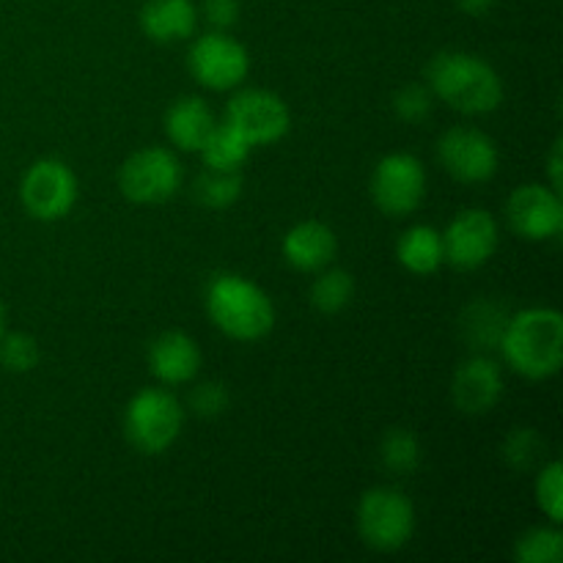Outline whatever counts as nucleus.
<instances>
[{
  "mask_svg": "<svg viewBox=\"0 0 563 563\" xmlns=\"http://www.w3.org/2000/svg\"><path fill=\"white\" fill-rule=\"evenodd\" d=\"M427 86L434 99L462 115H487L504 102V80L484 58L445 49L427 66Z\"/></svg>",
  "mask_w": 563,
  "mask_h": 563,
  "instance_id": "f257e3e1",
  "label": "nucleus"
},
{
  "mask_svg": "<svg viewBox=\"0 0 563 563\" xmlns=\"http://www.w3.org/2000/svg\"><path fill=\"white\" fill-rule=\"evenodd\" d=\"M506 366L526 379H550L563 366V317L555 308H526L506 322L498 344Z\"/></svg>",
  "mask_w": 563,
  "mask_h": 563,
  "instance_id": "f03ea898",
  "label": "nucleus"
},
{
  "mask_svg": "<svg viewBox=\"0 0 563 563\" xmlns=\"http://www.w3.org/2000/svg\"><path fill=\"white\" fill-rule=\"evenodd\" d=\"M203 308L220 333L242 344L267 339L275 328V302L245 275H214L203 291Z\"/></svg>",
  "mask_w": 563,
  "mask_h": 563,
  "instance_id": "7ed1b4c3",
  "label": "nucleus"
},
{
  "mask_svg": "<svg viewBox=\"0 0 563 563\" xmlns=\"http://www.w3.org/2000/svg\"><path fill=\"white\" fill-rule=\"evenodd\" d=\"M355 526L366 548L377 553H396L407 548L416 533V506L401 489L374 487L357 500Z\"/></svg>",
  "mask_w": 563,
  "mask_h": 563,
  "instance_id": "20e7f679",
  "label": "nucleus"
},
{
  "mask_svg": "<svg viewBox=\"0 0 563 563\" xmlns=\"http://www.w3.org/2000/svg\"><path fill=\"white\" fill-rule=\"evenodd\" d=\"M185 410L179 399L165 388H143L124 410V434L135 451L157 456L179 440Z\"/></svg>",
  "mask_w": 563,
  "mask_h": 563,
  "instance_id": "39448f33",
  "label": "nucleus"
},
{
  "mask_svg": "<svg viewBox=\"0 0 563 563\" xmlns=\"http://www.w3.org/2000/svg\"><path fill=\"white\" fill-rule=\"evenodd\" d=\"M185 170L165 146H146L130 154L119 168V190L132 203H165L181 190Z\"/></svg>",
  "mask_w": 563,
  "mask_h": 563,
  "instance_id": "423d86ee",
  "label": "nucleus"
},
{
  "mask_svg": "<svg viewBox=\"0 0 563 563\" xmlns=\"http://www.w3.org/2000/svg\"><path fill=\"white\" fill-rule=\"evenodd\" d=\"M372 201L388 218H407L427 198V168L410 152H390L374 165Z\"/></svg>",
  "mask_w": 563,
  "mask_h": 563,
  "instance_id": "0eeeda50",
  "label": "nucleus"
},
{
  "mask_svg": "<svg viewBox=\"0 0 563 563\" xmlns=\"http://www.w3.org/2000/svg\"><path fill=\"white\" fill-rule=\"evenodd\" d=\"M77 196H80V185H77L75 170L64 159H36L20 181L22 207L42 223L64 220L75 209Z\"/></svg>",
  "mask_w": 563,
  "mask_h": 563,
  "instance_id": "6e6552de",
  "label": "nucleus"
},
{
  "mask_svg": "<svg viewBox=\"0 0 563 563\" xmlns=\"http://www.w3.org/2000/svg\"><path fill=\"white\" fill-rule=\"evenodd\" d=\"M187 69L192 80L209 91H234L251 71V55L245 44L225 31H209L190 44Z\"/></svg>",
  "mask_w": 563,
  "mask_h": 563,
  "instance_id": "1a4fd4ad",
  "label": "nucleus"
},
{
  "mask_svg": "<svg viewBox=\"0 0 563 563\" xmlns=\"http://www.w3.org/2000/svg\"><path fill=\"white\" fill-rule=\"evenodd\" d=\"M225 124L234 126L251 146H273L291 130L289 104L267 88H242L225 104Z\"/></svg>",
  "mask_w": 563,
  "mask_h": 563,
  "instance_id": "9d476101",
  "label": "nucleus"
},
{
  "mask_svg": "<svg viewBox=\"0 0 563 563\" xmlns=\"http://www.w3.org/2000/svg\"><path fill=\"white\" fill-rule=\"evenodd\" d=\"M438 157L445 174L462 185H484L498 174L500 154L493 137L476 126H454L438 143Z\"/></svg>",
  "mask_w": 563,
  "mask_h": 563,
  "instance_id": "9b49d317",
  "label": "nucleus"
},
{
  "mask_svg": "<svg viewBox=\"0 0 563 563\" xmlns=\"http://www.w3.org/2000/svg\"><path fill=\"white\" fill-rule=\"evenodd\" d=\"M443 234V258L454 269L471 273L495 256L500 242L498 220L487 209H462Z\"/></svg>",
  "mask_w": 563,
  "mask_h": 563,
  "instance_id": "f8f14e48",
  "label": "nucleus"
},
{
  "mask_svg": "<svg viewBox=\"0 0 563 563\" xmlns=\"http://www.w3.org/2000/svg\"><path fill=\"white\" fill-rule=\"evenodd\" d=\"M506 220L517 236L528 242H548L563 231L561 192L550 185H522L506 201Z\"/></svg>",
  "mask_w": 563,
  "mask_h": 563,
  "instance_id": "ddd939ff",
  "label": "nucleus"
},
{
  "mask_svg": "<svg viewBox=\"0 0 563 563\" xmlns=\"http://www.w3.org/2000/svg\"><path fill=\"white\" fill-rule=\"evenodd\" d=\"M504 396V374L495 361L473 355L454 372L451 399L465 416H487Z\"/></svg>",
  "mask_w": 563,
  "mask_h": 563,
  "instance_id": "4468645a",
  "label": "nucleus"
},
{
  "mask_svg": "<svg viewBox=\"0 0 563 563\" xmlns=\"http://www.w3.org/2000/svg\"><path fill=\"white\" fill-rule=\"evenodd\" d=\"M280 251H284L286 264L297 273H319L335 258L339 240H335V231L322 220H302L286 231Z\"/></svg>",
  "mask_w": 563,
  "mask_h": 563,
  "instance_id": "2eb2a0df",
  "label": "nucleus"
},
{
  "mask_svg": "<svg viewBox=\"0 0 563 563\" xmlns=\"http://www.w3.org/2000/svg\"><path fill=\"white\" fill-rule=\"evenodd\" d=\"M201 368V350L196 339L181 330L159 333L148 346V372L163 385H185L196 379Z\"/></svg>",
  "mask_w": 563,
  "mask_h": 563,
  "instance_id": "dca6fc26",
  "label": "nucleus"
},
{
  "mask_svg": "<svg viewBox=\"0 0 563 563\" xmlns=\"http://www.w3.org/2000/svg\"><path fill=\"white\" fill-rule=\"evenodd\" d=\"M214 110L203 97H179L168 110H165V135L181 152H201L207 137L212 135Z\"/></svg>",
  "mask_w": 563,
  "mask_h": 563,
  "instance_id": "f3484780",
  "label": "nucleus"
},
{
  "mask_svg": "<svg viewBox=\"0 0 563 563\" xmlns=\"http://www.w3.org/2000/svg\"><path fill=\"white\" fill-rule=\"evenodd\" d=\"M137 25L157 44L185 42L196 33L198 5L192 0H146L137 14Z\"/></svg>",
  "mask_w": 563,
  "mask_h": 563,
  "instance_id": "a211bd4d",
  "label": "nucleus"
},
{
  "mask_svg": "<svg viewBox=\"0 0 563 563\" xmlns=\"http://www.w3.org/2000/svg\"><path fill=\"white\" fill-rule=\"evenodd\" d=\"M396 258L412 275H432L445 264L443 234L432 225H410L396 242Z\"/></svg>",
  "mask_w": 563,
  "mask_h": 563,
  "instance_id": "6ab92c4d",
  "label": "nucleus"
},
{
  "mask_svg": "<svg viewBox=\"0 0 563 563\" xmlns=\"http://www.w3.org/2000/svg\"><path fill=\"white\" fill-rule=\"evenodd\" d=\"M509 313L489 300H478L462 313V335L473 350H498Z\"/></svg>",
  "mask_w": 563,
  "mask_h": 563,
  "instance_id": "aec40b11",
  "label": "nucleus"
},
{
  "mask_svg": "<svg viewBox=\"0 0 563 563\" xmlns=\"http://www.w3.org/2000/svg\"><path fill=\"white\" fill-rule=\"evenodd\" d=\"M253 146L234 130L231 124L220 121L214 124L212 135L207 137V143L201 146V159L203 168H214V170H240L242 165L247 163L251 157Z\"/></svg>",
  "mask_w": 563,
  "mask_h": 563,
  "instance_id": "412c9836",
  "label": "nucleus"
},
{
  "mask_svg": "<svg viewBox=\"0 0 563 563\" xmlns=\"http://www.w3.org/2000/svg\"><path fill=\"white\" fill-rule=\"evenodd\" d=\"M192 196L203 209H212V212H223V209L234 207L242 196L240 170L203 168L198 174L196 185H192Z\"/></svg>",
  "mask_w": 563,
  "mask_h": 563,
  "instance_id": "4be33fe9",
  "label": "nucleus"
},
{
  "mask_svg": "<svg viewBox=\"0 0 563 563\" xmlns=\"http://www.w3.org/2000/svg\"><path fill=\"white\" fill-rule=\"evenodd\" d=\"M355 297V280L346 269H319L317 280L311 284V306L324 317H335L350 308Z\"/></svg>",
  "mask_w": 563,
  "mask_h": 563,
  "instance_id": "5701e85b",
  "label": "nucleus"
},
{
  "mask_svg": "<svg viewBox=\"0 0 563 563\" xmlns=\"http://www.w3.org/2000/svg\"><path fill=\"white\" fill-rule=\"evenodd\" d=\"M379 462L394 476H410L421 465V443L410 429H390L379 445Z\"/></svg>",
  "mask_w": 563,
  "mask_h": 563,
  "instance_id": "b1692460",
  "label": "nucleus"
},
{
  "mask_svg": "<svg viewBox=\"0 0 563 563\" xmlns=\"http://www.w3.org/2000/svg\"><path fill=\"white\" fill-rule=\"evenodd\" d=\"M515 559L520 563H561L563 533L559 526H539L522 533L515 544Z\"/></svg>",
  "mask_w": 563,
  "mask_h": 563,
  "instance_id": "393cba45",
  "label": "nucleus"
},
{
  "mask_svg": "<svg viewBox=\"0 0 563 563\" xmlns=\"http://www.w3.org/2000/svg\"><path fill=\"white\" fill-rule=\"evenodd\" d=\"M42 352L33 335L27 333H5L0 335V366L11 374H27L38 366Z\"/></svg>",
  "mask_w": 563,
  "mask_h": 563,
  "instance_id": "a878e982",
  "label": "nucleus"
},
{
  "mask_svg": "<svg viewBox=\"0 0 563 563\" xmlns=\"http://www.w3.org/2000/svg\"><path fill=\"white\" fill-rule=\"evenodd\" d=\"M533 493H537V504L542 509V515L550 522L561 526L563 522V467L559 460L548 462L542 471L537 473V484H533Z\"/></svg>",
  "mask_w": 563,
  "mask_h": 563,
  "instance_id": "bb28decb",
  "label": "nucleus"
},
{
  "mask_svg": "<svg viewBox=\"0 0 563 563\" xmlns=\"http://www.w3.org/2000/svg\"><path fill=\"white\" fill-rule=\"evenodd\" d=\"M544 456V440L539 438L537 429H511L504 443V460L515 471H531Z\"/></svg>",
  "mask_w": 563,
  "mask_h": 563,
  "instance_id": "cd10ccee",
  "label": "nucleus"
},
{
  "mask_svg": "<svg viewBox=\"0 0 563 563\" xmlns=\"http://www.w3.org/2000/svg\"><path fill=\"white\" fill-rule=\"evenodd\" d=\"M434 110V93L429 86L421 82H410V86L399 88L394 97V113L399 115L405 124H423Z\"/></svg>",
  "mask_w": 563,
  "mask_h": 563,
  "instance_id": "c85d7f7f",
  "label": "nucleus"
},
{
  "mask_svg": "<svg viewBox=\"0 0 563 563\" xmlns=\"http://www.w3.org/2000/svg\"><path fill=\"white\" fill-rule=\"evenodd\" d=\"M231 405V394L223 383L218 379H209L192 388L190 394V410L198 418H220Z\"/></svg>",
  "mask_w": 563,
  "mask_h": 563,
  "instance_id": "c756f323",
  "label": "nucleus"
},
{
  "mask_svg": "<svg viewBox=\"0 0 563 563\" xmlns=\"http://www.w3.org/2000/svg\"><path fill=\"white\" fill-rule=\"evenodd\" d=\"M198 16H203L212 31H229L240 22V0H203Z\"/></svg>",
  "mask_w": 563,
  "mask_h": 563,
  "instance_id": "7c9ffc66",
  "label": "nucleus"
},
{
  "mask_svg": "<svg viewBox=\"0 0 563 563\" xmlns=\"http://www.w3.org/2000/svg\"><path fill=\"white\" fill-rule=\"evenodd\" d=\"M561 168H563V146H561V137H559V141L553 143V148H550V157H548L550 187H553V190H559V192H561V185H563Z\"/></svg>",
  "mask_w": 563,
  "mask_h": 563,
  "instance_id": "2f4dec72",
  "label": "nucleus"
},
{
  "mask_svg": "<svg viewBox=\"0 0 563 563\" xmlns=\"http://www.w3.org/2000/svg\"><path fill=\"white\" fill-rule=\"evenodd\" d=\"M456 5H460L467 16H484L493 9L495 0H456Z\"/></svg>",
  "mask_w": 563,
  "mask_h": 563,
  "instance_id": "473e14b6",
  "label": "nucleus"
},
{
  "mask_svg": "<svg viewBox=\"0 0 563 563\" xmlns=\"http://www.w3.org/2000/svg\"><path fill=\"white\" fill-rule=\"evenodd\" d=\"M5 330V308H3V300H0V335H3Z\"/></svg>",
  "mask_w": 563,
  "mask_h": 563,
  "instance_id": "72a5a7b5",
  "label": "nucleus"
}]
</instances>
